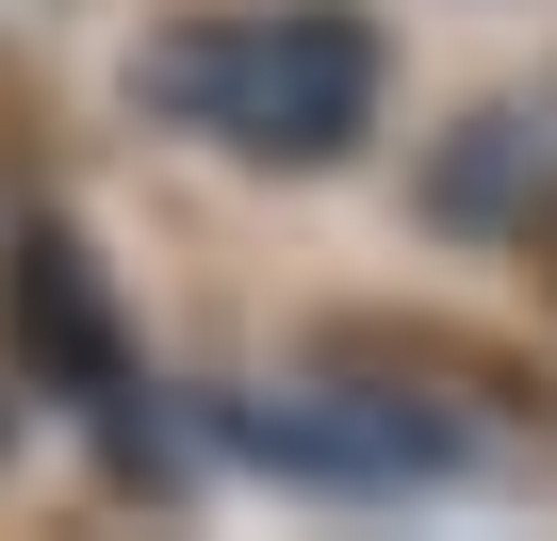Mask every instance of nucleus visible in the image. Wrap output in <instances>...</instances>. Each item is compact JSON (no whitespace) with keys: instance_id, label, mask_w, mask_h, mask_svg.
<instances>
[{"instance_id":"nucleus-1","label":"nucleus","mask_w":557,"mask_h":541,"mask_svg":"<svg viewBox=\"0 0 557 541\" xmlns=\"http://www.w3.org/2000/svg\"><path fill=\"white\" fill-rule=\"evenodd\" d=\"M148 99H181V115H197L213 148H246V164H329V148H361V115H377V34L329 17V0H278V17L181 34V50L148 66Z\"/></svg>"},{"instance_id":"nucleus-2","label":"nucleus","mask_w":557,"mask_h":541,"mask_svg":"<svg viewBox=\"0 0 557 541\" xmlns=\"http://www.w3.org/2000/svg\"><path fill=\"white\" fill-rule=\"evenodd\" d=\"M0 345H17V378H50V394H115V378H132L83 230H50V213H34V230H0Z\"/></svg>"}]
</instances>
